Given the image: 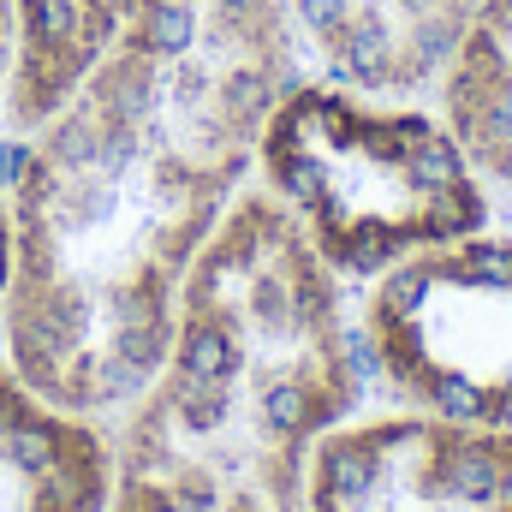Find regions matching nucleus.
Masks as SVG:
<instances>
[{
    "instance_id": "1",
    "label": "nucleus",
    "mask_w": 512,
    "mask_h": 512,
    "mask_svg": "<svg viewBox=\"0 0 512 512\" xmlns=\"http://www.w3.org/2000/svg\"><path fill=\"white\" fill-rule=\"evenodd\" d=\"M298 84L286 0H131L120 36L36 126L12 191L6 352L66 411L155 376L197 251Z\"/></svg>"
},
{
    "instance_id": "2",
    "label": "nucleus",
    "mask_w": 512,
    "mask_h": 512,
    "mask_svg": "<svg viewBox=\"0 0 512 512\" xmlns=\"http://www.w3.org/2000/svg\"><path fill=\"white\" fill-rule=\"evenodd\" d=\"M352 399L334 268L268 191H239L126 405L102 512H310V453Z\"/></svg>"
},
{
    "instance_id": "3",
    "label": "nucleus",
    "mask_w": 512,
    "mask_h": 512,
    "mask_svg": "<svg viewBox=\"0 0 512 512\" xmlns=\"http://www.w3.org/2000/svg\"><path fill=\"white\" fill-rule=\"evenodd\" d=\"M256 167L304 245L358 280L489 221L483 179L447 120L352 84H292L256 137Z\"/></svg>"
},
{
    "instance_id": "4",
    "label": "nucleus",
    "mask_w": 512,
    "mask_h": 512,
    "mask_svg": "<svg viewBox=\"0 0 512 512\" xmlns=\"http://www.w3.org/2000/svg\"><path fill=\"white\" fill-rule=\"evenodd\" d=\"M364 334L417 411L512 435V239L465 233L376 274Z\"/></svg>"
},
{
    "instance_id": "5",
    "label": "nucleus",
    "mask_w": 512,
    "mask_h": 512,
    "mask_svg": "<svg viewBox=\"0 0 512 512\" xmlns=\"http://www.w3.org/2000/svg\"><path fill=\"white\" fill-rule=\"evenodd\" d=\"M310 512H512V435L399 411L334 423L310 453Z\"/></svg>"
},
{
    "instance_id": "6",
    "label": "nucleus",
    "mask_w": 512,
    "mask_h": 512,
    "mask_svg": "<svg viewBox=\"0 0 512 512\" xmlns=\"http://www.w3.org/2000/svg\"><path fill=\"white\" fill-rule=\"evenodd\" d=\"M316 54L370 96H411L441 78L477 0H286Z\"/></svg>"
},
{
    "instance_id": "7",
    "label": "nucleus",
    "mask_w": 512,
    "mask_h": 512,
    "mask_svg": "<svg viewBox=\"0 0 512 512\" xmlns=\"http://www.w3.org/2000/svg\"><path fill=\"white\" fill-rule=\"evenodd\" d=\"M114 483L108 435L0 358V512H102Z\"/></svg>"
},
{
    "instance_id": "8",
    "label": "nucleus",
    "mask_w": 512,
    "mask_h": 512,
    "mask_svg": "<svg viewBox=\"0 0 512 512\" xmlns=\"http://www.w3.org/2000/svg\"><path fill=\"white\" fill-rule=\"evenodd\" d=\"M441 108L471 167L512 191V0L471 6L441 66Z\"/></svg>"
},
{
    "instance_id": "9",
    "label": "nucleus",
    "mask_w": 512,
    "mask_h": 512,
    "mask_svg": "<svg viewBox=\"0 0 512 512\" xmlns=\"http://www.w3.org/2000/svg\"><path fill=\"white\" fill-rule=\"evenodd\" d=\"M6 274H12V209L0 203V298H6Z\"/></svg>"
},
{
    "instance_id": "10",
    "label": "nucleus",
    "mask_w": 512,
    "mask_h": 512,
    "mask_svg": "<svg viewBox=\"0 0 512 512\" xmlns=\"http://www.w3.org/2000/svg\"><path fill=\"white\" fill-rule=\"evenodd\" d=\"M6 48H12V0H0V66H6Z\"/></svg>"
}]
</instances>
